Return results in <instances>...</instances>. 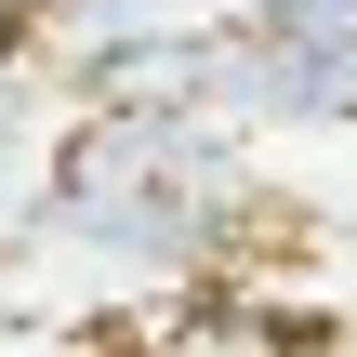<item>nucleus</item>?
<instances>
[{"label":"nucleus","mask_w":357,"mask_h":357,"mask_svg":"<svg viewBox=\"0 0 357 357\" xmlns=\"http://www.w3.org/2000/svg\"><path fill=\"white\" fill-rule=\"evenodd\" d=\"M132 357H305V331L265 318L252 291H185V305L132 318Z\"/></svg>","instance_id":"nucleus-1"},{"label":"nucleus","mask_w":357,"mask_h":357,"mask_svg":"<svg viewBox=\"0 0 357 357\" xmlns=\"http://www.w3.org/2000/svg\"><path fill=\"white\" fill-rule=\"evenodd\" d=\"M0 93H13V0H0Z\"/></svg>","instance_id":"nucleus-2"}]
</instances>
